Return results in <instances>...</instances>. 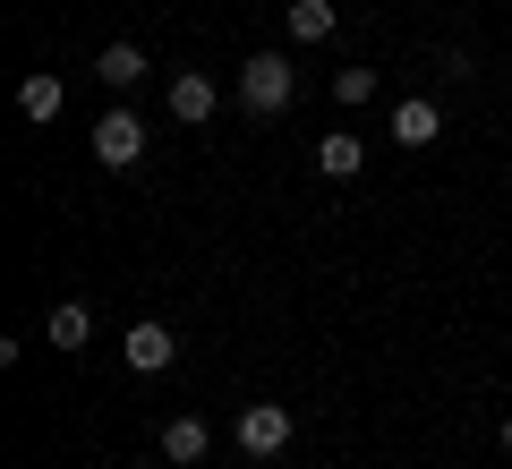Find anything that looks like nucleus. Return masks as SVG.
I'll return each mask as SVG.
<instances>
[{
	"mask_svg": "<svg viewBox=\"0 0 512 469\" xmlns=\"http://www.w3.org/2000/svg\"><path fill=\"white\" fill-rule=\"evenodd\" d=\"M291 94H299V69L282 52H256L248 69H239V103H248V120H282Z\"/></svg>",
	"mask_w": 512,
	"mask_h": 469,
	"instance_id": "nucleus-1",
	"label": "nucleus"
},
{
	"mask_svg": "<svg viewBox=\"0 0 512 469\" xmlns=\"http://www.w3.org/2000/svg\"><path fill=\"white\" fill-rule=\"evenodd\" d=\"M231 444L248 452V461H274V452L291 444V410H282V401H248V410L231 418Z\"/></svg>",
	"mask_w": 512,
	"mask_h": 469,
	"instance_id": "nucleus-2",
	"label": "nucleus"
},
{
	"mask_svg": "<svg viewBox=\"0 0 512 469\" xmlns=\"http://www.w3.org/2000/svg\"><path fill=\"white\" fill-rule=\"evenodd\" d=\"M137 154H146V120H137V111H103V120H94V163L128 171Z\"/></svg>",
	"mask_w": 512,
	"mask_h": 469,
	"instance_id": "nucleus-3",
	"label": "nucleus"
},
{
	"mask_svg": "<svg viewBox=\"0 0 512 469\" xmlns=\"http://www.w3.org/2000/svg\"><path fill=\"white\" fill-rule=\"evenodd\" d=\"M120 350H128V367H137V376H163V367L180 359V333L146 316V325H128V333H120Z\"/></svg>",
	"mask_w": 512,
	"mask_h": 469,
	"instance_id": "nucleus-4",
	"label": "nucleus"
},
{
	"mask_svg": "<svg viewBox=\"0 0 512 469\" xmlns=\"http://www.w3.org/2000/svg\"><path fill=\"white\" fill-rule=\"evenodd\" d=\"M214 111H222L214 77H197V69H180V77H171V120H180V128H205Z\"/></svg>",
	"mask_w": 512,
	"mask_h": 469,
	"instance_id": "nucleus-5",
	"label": "nucleus"
},
{
	"mask_svg": "<svg viewBox=\"0 0 512 469\" xmlns=\"http://www.w3.org/2000/svg\"><path fill=\"white\" fill-rule=\"evenodd\" d=\"M436 137H444V111L427 103V94L393 103V145H410V154H419V145H436Z\"/></svg>",
	"mask_w": 512,
	"mask_h": 469,
	"instance_id": "nucleus-6",
	"label": "nucleus"
},
{
	"mask_svg": "<svg viewBox=\"0 0 512 469\" xmlns=\"http://www.w3.org/2000/svg\"><path fill=\"white\" fill-rule=\"evenodd\" d=\"M163 452H171L180 469H197L205 452H214V427H205L197 410H188V418H163Z\"/></svg>",
	"mask_w": 512,
	"mask_h": 469,
	"instance_id": "nucleus-7",
	"label": "nucleus"
},
{
	"mask_svg": "<svg viewBox=\"0 0 512 469\" xmlns=\"http://www.w3.org/2000/svg\"><path fill=\"white\" fill-rule=\"evenodd\" d=\"M282 26H291V43H325L333 26H342V9H333V0H291Z\"/></svg>",
	"mask_w": 512,
	"mask_h": 469,
	"instance_id": "nucleus-8",
	"label": "nucleus"
},
{
	"mask_svg": "<svg viewBox=\"0 0 512 469\" xmlns=\"http://www.w3.org/2000/svg\"><path fill=\"white\" fill-rule=\"evenodd\" d=\"M94 77H103L111 94H128L137 77H146V52H137V43H103V60H94Z\"/></svg>",
	"mask_w": 512,
	"mask_h": 469,
	"instance_id": "nucleus-9",
	"label": "nucleus"
},
{
	"mask_svg": "<svg viewBox=\"0 0 512 469\" xmlns=\"http://www.w3.org/2000/svg\"><path fill=\"white\" fill-rule=\"evenodd\" d=\"M60 103H69V86H60L52 69H35V77L18 86V111H26V120H60Z\"/></svg>",
	"mask_w": 512,
	"mask_h": 469,
	"instance_id": "nucleus-10",
	"label": "nucleus"
},
{
	"mask_svg": "<svg viewBox=\"0 0 512 469\" xmlns=\"http://www.w3.org/2000/svg\"><path fill=\"white\" fill-rule=\"evenodd\" d=\"M94 342V307L86 299H60L52 307V350H86Z\"/></svg>",
	"mask_w": 512,
	"mask_h": 469,
	"instance_id": "nucleus-11",
	"label": "nucleus"
},
{
	"mask_svg": "<svg viewBox=\"0 0 512 469\" xmlns=\"http://www.w3.org/2000/svg\"><path fill=\"white\" fill-rule=\"evenodd\" d=\"M359 163H367L359 137H316V171H325V180H359Z\"/></svg>",
	"mask_w": 512,
	"mask_h": 469,
	"instance_id": "nucleus-12",
	"label": "nucleus"
},
{
	"mask_svg": "<svg viewBox=\"0 0 512 469\" xmlns=\"http://www.w3.org/2000/svg\"><path fill=\"white\" fill-rule=\"evenodd\" d=\"M333 94H342V103H376V69H342Z\"/></svg>",
	"mask_w": 512,
	"mask_h": 469,
	"instance_id": "nucleus-13",
	"label": "nucleus"
},
{
	"mask_svg": "<svg viewBox=\"0 0 512 469\" xmlns=\"http://www.w3.org/2000/svg\"><path fill=\"white\" fill-rule=\"evenodd\" d=\"M495 435H504V452H512V418H504V427H495Z\"/></svg>",
	"mask_w": 512,
	"mask_h": 469,
	"instance_id": "nucleus-14",
	"label": "nucleus"
}]
</instances>
